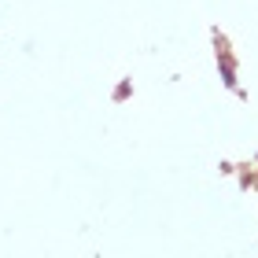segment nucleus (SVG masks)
I'll return each instance as SVG.
<instances>
[{"instance_id":"nucleus-1","label":"nucleus","mask_w":258,"mask_h":258,"mask_svg":"<svg viewBox=\"0 0 258 258\" xmlns=\"http://www.w3.org/2000/svg\"><path fill=\"white\" fill-rule=\"evenodd\" d=\"M218 67H221L225 89H236V63H232V55L225 52V41H218Z\"/></svg>"}]
</instances>
